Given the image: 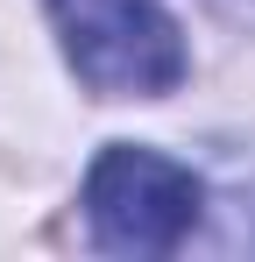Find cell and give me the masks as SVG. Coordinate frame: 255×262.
I'll return each instance as SVG.
<instances>
[{"mask_svg":"<svg viewBox=\"0 0 255 262\" xmlns=\"http://www.w3.org/2000/svg\"><path fill=\"white\" fill-rule=\"evenodd\" d=\"M64 57L99 99H163L184 78V36L156 0H42Z\"/></svg>","mask_w":255,"mask_h":262,"instance_id":"obj_1","label":"cell"},{"mask_svg":"<svg viewBox=\"0 0 255 262\" xmlns=\"http://www.w3.org/2000/svg\"><path fill=\"white\" fill-rule=\"evenodd\" d=\"M85 220L107 255H170L199 227V177L156 149L114 142L85 170Z\"/></svg>","mask_w":255,"mask_h":262,"instance_id":"obj_2","label":"cell"}]
</instances>
